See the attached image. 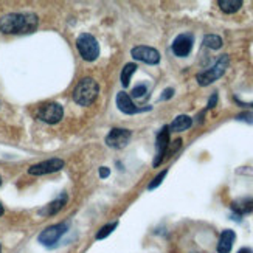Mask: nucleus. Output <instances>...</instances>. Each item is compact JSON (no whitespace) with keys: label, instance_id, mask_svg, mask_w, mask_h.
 <instances>
[{"label":"nucleus","instance_id":"f257e3e1","mask_svg":"<svg viewBox=\"0 0 253 253\" xmlns=\"http://www.w3.org/2000/svg\"><path fill=\"white\" fill-rule=\"evenodd\" d=\"M38 16L36 14H24V13H11L0 19V31L5 35H24L33 33L38 28Z\"/></svg>","mask_w":253,"mask_h":253},{"label":"nucleus","instance_id":"412c9836","mask_svg":"<svg viewBox=\"0 0 253 253\" xmlns=\"http://www.w3.org/2000/svg\"><path fill=\"white\" fill-rule=\"evenodd\" d=\"M167 174H168V169H163L162 172H159L156 177L152 179V182L148 185V190H156L157 186H160L162 185V182H163V179L167 177Z\"/></svg>","mask_w":253,"mask_h":253},{"label":"nucleus","instance_id":"ddd939ff","mask_svg":"<svg viewBox=\"0 0 253 253\" xmlns=\"http://www.w3.org/2000/svg\"><path fill=\"white\" fill-rule=\"evenodd\" d=\"M67 201H69L67 193H62V194H59L53 202H50L48 205L43 207L42 210L39 211V214H42V216H54V214L59 213V211L62 210L64 205L67 204Z\"/></svg>","mask_w":253,"mask_h":253},{"label":"nucleus","instance_id":"1a4fd4ad","mask_svg":"<svg viewBox=\"0 0 253 253\" xmlns=\"http://www.w3.org/2000/svg\"><path fill=\"white\" fill-rule=\"evenodd\" d=\"M193 43H194V38L190 33H183V35H179L172 41L171 50L177 58H186L193 50Z\"/></svg>","mask_w":253,"mask_h":253},{"label":"nucleus","instance_id":"a211bd4d","mask_svg":"<svg viewBox=\"0 0 253 253\" xmlns=\"http://www.w3.org/2000/svg\"><path fill=\"white\" fill-rule=\"evenodd\" d=\"M137 69H138L137 64H134V62H129V64L125 65V69L122 70V84H123V87H127L129 85L132 75L137 72Z\"/></svg>","mask_w":253,"mask_h":253},{"label":"nucleus","instance_id":"6ab92c4d","mask_svg":"<svg viewBox=\"0 0 253 253\" xmlns=\"http://www.w3.org/2000/svg\"><path fill=\"white\" fill-rule=\"evenodd\" d=\"M204 45L211 50H219L222 47V38L217 35H207L204 38Z\"/></svg>","mask_w":253,"mask_h":253},{"label":"nucleus","instance_id":"f3484780","mask_svg":"<svg viewBox=\"0 0 253 253\" xmlns=\"http://www.w3.org/2000/svg\"><path fill=\"white\" fill-rule=\"evenodd\" d=\"M217 5L225 14H233L243 6V2H241V0H219Z\"/></svg>","mask_w":253,"mask_h":253},{"label":"nucleus","instance_id":"39448f33","mask_svg":"<svg viewBox=\"0 0 253 253\" xmlns=\"http://www.w3.org/2000/svg\"><path fill=\"white\" fill-rule=\"evenodd\" d=\"M64 117V109L59 103H47L39 107L38 118L47 125H56Z\"/></svg>","mask_w":253,"mask_h":253},{"label":"nucleus","instance_id":"9d476101","mask_svg":"<svg viewBox=\"0 0 253 253\" xmlns=\"http://www.w3.org/2000/svg\"><path fill=\"white\" fill-rule=\"evenodd\" d=\"M130 54L132 58L135 61H140V62H145V64H149V65H156L160 62V53L152 48V47H146V45H138V47H134L130 50Z\"/></svg>","mask_w":253,"mask_h":253},{"label":"nucleus","instance_id":"393cba45","mask_svg":"<svg viewBox=\"0 0 253 253\" xmlns=\"http://www.w3.org/2000/svg\"><path fill=\"white\" fill-rule=\"evenodd\" d=\"M216 103H217V93H213L210 101H208V104H207V109H213L216 106Z\"/></svg>","mask_w":253,"mask_h":253},{"label":"nucleus","instance_id":"4468645a","mask_svg":"<svg viewBox=\"0 0 253 253\" xmlns=\"http://www.w3.org/2000/svg\"><path fill=\"white\" fill-rule=\"evenodd\" d=\"M235 239H236V233L233 230H224L219 236V241H217V253H230L233 249V244H235Z\"/></svg>","mask_w":253,"mask_h":253},{"label":"nucleus","instance_id":"f8f14e48","mask_svg":"<svg viewBox=\"0 0 253 253\" xmlns=\"http://www.w3.org/2000/svg\"><path fill=\"white\" fill-rule=\"evenodd\" d=\"M117 107L122 111L123 114L126 115H134V114H138L141 111H146V109H140L134 104L132 101V98L126 93V92H120L117 95Z\"/></svg>","mask_w":253,"mask_h":253},{"label":"nucleus","instance_id":"7c9ffc66","mask_svg":"<svg viewBox=\"0 0 253 253\" xmlns=\"http://www.w3.org/2000/svg\"><path fill=\"white\" fill-rule=\"evenodd\" d=\"M0 253H2V246H0Z\"/></svg>","mask_w":253,"mask_h":253},{"label":"nucleus","instance_id":"9b49d317","mask_svg":"<svg viewBox=\"0 0 253 253\" xmlns=\"http://www.w3.org/2000/svg\"><path fill=\"white\" fill-rule=\"evenodd\" d=\"M64 168V160L61 159H50L45 162H41L30 167L28 174L31 175H43V174H51V172H56L61 171Z\"/></svg>","mask_w":253,"mask_h":253},{"label":"nucleus","instance_id":"7ed1b4c3","mask_svg":"<svg viewBox=\"0 0 253 253\" xmlns=\"http://www.w3.org/2000/svg\"><path fill=\"white\" fill-rule=\"evenodd\" d=\"M228 64H230L228 54H222V56L214 62L213 67L207 69V70H204V72H201V73H197V76H196L197 84L202 85V87L213 84L214 81H217V80L221 78V76L225 73V70H227V67H228Z\"/></svg>","mask_w":253,"mask_h":253},{"label":"nucleus","instance_id":"423d86ee","mask_svg":"<svg viewBox=\"0 0 253 253\" xmlns=\"http://www.w3.org/2000/svg\"><path fill=\"white\" fill-rule=\"evenodd\" d=\"M169 149V127L168 126H163L160 129V132L157 134V140H156V159L152 162V167L157 168L159 165L163 162L165 156L168 154Z\"/></svg>","mask_w":253,"mask_h":253},{"label":"nucleus","instance_id":"20e7f679","mask_svg":"<svg viewBox=\"0 0 253 253\" xmlns=\"http://www.w3.org/2000/svg\"><path fill=\"white\" fill-rule=\"evenodd\" d=\"M76 48H78L80 56L84 61L92 62L100 56V43L89 33H83V35L78 36V39H76Z\"/></svg>","mask_w":253,"mask_h":253},{"label":"nucleus","instance_id":"b1692460","mask_svg":"<svg viewBox=\"0 0 253 253\" xmlns=\"http://www.w3.org/2000/svg\"><path fill=\"white\" fill-rule=\"evenodd\" d=\"M174 95V89H165L163 90V95L160 96V100L162 101H165V100H169V98Z\"/></svg>","mask_w":253,"mask_h":253},{"label":"nucleus","instance_id":"c85d7f7f","mask_svg":"<svg viewBox=\"0 0 253 253\" xmlns=\"http://www.w3.org/2000/svg\"><path fill=\"white\" fill-rule=\"evenodd\" d=\"M3 211H5V210H3V205H2V204H0V216H2V214H3Z\"/></svg>","mask_w":253,"mask_h":253},{"label":"nucleus","instance_id":"4be33fe9","mask_svg":"<svg viewBox=\"0 0 253 253\" xmlns=\"http://www.w3.org/2000/svg\"><path fill=\"white\" fill-rule=\"evenodd\" d=\"M146 92H148V87L145 84H138L132 89V98H141Z\"/></svg>","mask_w":253,"mask_h":253},{"label":"nucleus","instance_id":"a878e982","mask_svg":"<svg viewBox=\"0 0 253 253\" xmlns=\"http://www.w3.org/2000/svg\"><path fill=\"white\" fill-rule=\"evenodd\" d=\"M109 174H111V169H109L107 167H101V168H100V177H101V179L109 177Z\"/></svg>","mask_w":253,"mask_h":253},{"label":"nucleus","instance_id":"0eeeda50","mask_svg":"<svg viewBox=\"0 0 253 253\" xmlns=\"http://www.w3.org/2000/svg\"><path fill=\"white\" fill-rule=\"evenodd\" d=\"M69 225L62 222V224H56V225H51L48 228H45L43 232L39 235V243L45 247H51L58 243V241L62 238V235L67 232Z\"/></svg>","mask_w":253,"mask_h":253},{"label":"nucleus","instance_id":"cd10ccee","mask_svg":"<svg viewBox=\"0 0 253 253\" xmlns=\"http://www.w3.org/2000/svg\"><path fill=\"white\" fill-rule=\"evenodd\" d=\"M238 253H253V250L249 249V247H243V249H239V250H238Z\"/></svg>","mask_w":253,"mask_h":253},{"label":"nucleus","instance_id":"6e6552de","mask_svg":"<svg viewBox=\"0 0 253 253\" xmlns=\"http://www.w3.org/2000/svg\"><path fill=\"white\" fill-rule=\"evenodd\" d=\"M132 137V130L125 127H114L106 137V145L114 149H123Z\"/></svg>","mask_w":253,"mask_h":253},{"label":"nucleus","instance_id":"2eb2a0df","mask_svg":"<svg viewBox=\"0 0 253 253\" xmlns=\"http://www.w3.org/2000/svg\"><path fill=\"white\" fill-rule=\"evenodd\" d=\"M193 126V118L188 117V115H179L174 118V122L168 126L169 127V132H183L186 129H190Z\"/></svg>","mask_w":253,"mask_h":253},{"label":"nucleus","instance_id":"dca6fc26","mask_svg":"<svg viewBox=\"0 0 253 253\" xmlns=\"http://www.w3.org/2000/svg\"><path fill=\"white\" fill-rule=\"evenodd\" d=\"M232 210L238 214V216H243L247 214L250 211H253V199H241L232 204Z\"/></svg>","mask_w":253,"mask_h":253},{"label":"nucleus","instance_id":"aec40b11","mask_svg":"<svg viewBox=\"0 0 253 253\" xmlns=\"http://www.w3.org/2000/svg\"><path fill=\"white\" fill-rule=\"evenodd\" d=\"M117 225H118V222H117V221H115V222H111V224H107V225H104V227L100 230V232L96 233V236H95V238H96L98 241H101V239L107 238V236L111 235V233L114 232V230L117 228Z\"/></svg>","mask_w":253,"mask_h":253},{"label":"nucleus","instance_id":"bb28decb","mask_svg":"<svg viewBox=\"0 0 253 253\" xmlns=\"http://www.w3.org/2000/svg\"><path fill=\"white\" fill-rule=\"evenodd\" d=\"M235 100H236V103L241 104V106H244V107H252V109H253V103H241V101L238 100V98H235Z\"/></svg>","mask_w":253,"mask_h":253},{"label":"nucleus","instance_id":"f03ea898","mask_svg":"<svg viewBox=\"0 0 253 253\" xmlns=\"http://www.w3.org/2000/svg\"><path fill=\"white\" fill-rule=\"evenodd\" d=\"M98 93H100V85L93 78H83L73 89V101L80 106H90Z\"/></svg>","mask_w":253,"mask_h":253},{"label":"nucleus","instance_id":"5701e85b","mask_svg":"<svg viewBox=\"0 0 253 253\" xmlns=\"http://www.w3.org/2000/svg\"><path fill=\"white\" fill-rule=\"evenodd\" d=\"M236 120H238V122H246V123L253 125V112H244V114H239V115H236Z\"/></svg>","mask_w":253,"mask_h":253},{"label":"nucleus","instance_id":"c756f323","mask_svg":"<svg viewBox=\"0 0 253 253\" xmlns=\"http://www.w3.org/2000/svg\"><path fill=\"white\" fill-rule=\"evenodd\" d=\"M0 185H2V177H0Z\"/></svg>","mask_w":253,"mask_h":253}]
</instances>
